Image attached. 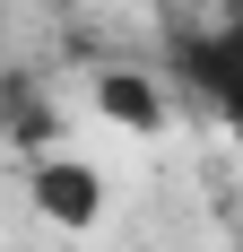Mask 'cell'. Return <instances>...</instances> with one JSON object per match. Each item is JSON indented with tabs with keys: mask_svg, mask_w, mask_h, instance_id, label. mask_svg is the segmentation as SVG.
I'll list each match as a JSON object with an SVG mask.
<instances>
[{
	"mask_svg": "<svg viewBox=\"0 0 243 252\" xmlns=\"http://www.w3.org/2000/svg\"><path fill=\"white\" fill-rule=\"evenodd\" d=\"M26 200H35V218H44V226H70V235H87L104 218V174L96 165H87V157H35V165H26Z\"/></svg>",
	"mask_w": 243,
	"mask_h": 252,
	"instance_id": "cell-1",
	"label": "cell"
},
{
	"mask_svg": "<svg viewBox=\"0 0 243 252\" xmlns=\"http://www.w3.org/2000/svg\"><path fill=\"white\" fill-rule=\"evenodd\" d=\"M182 78L217 104V122L243 139V9H235V18H217L209 35H191V44H182Z\"/></svg>",
	"mask_w": 243,
	"mask_h": 252,
	"instance_id": "cell-2",
	"label": "cell"
},
{
	"mask_svg": "<svg viewBox=\"0 0 243 252\" xmlns=\"http://www.w3.org/2000/svg\"><path fill=\"white\" fill-rule=\"evenodd\" d=\"M96 104H104V122H122V130H156V122H165L156 78H139V70H104L96 78Z\"/></svg>",
	"mask_w": 243,
	"mask_h": 252,
	"instance_id": "cell-3",
	"label": "cell"
}]
</instances>
